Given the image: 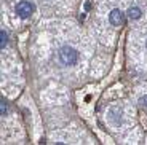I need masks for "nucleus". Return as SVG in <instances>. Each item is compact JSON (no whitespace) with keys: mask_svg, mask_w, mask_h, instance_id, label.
I'll use <instances>...</instances> for the list:
<instances>
[{"mask_svg":"<svg viewBox=\"0 0 147 145\" xmlns=\"http://www.w3.org/2000/svg\"><path fill=\"white\" fill-rule=\"evenodd\" d=\"M58 56L63 65H74L78 61V51L75 48L69 46V45H64V46L59 48Z\"/></svg>","mask_w":147,"mask_h":145,"instance_id":"f257e3e1","label":"nucleus"},{"mask_svg":"<svg viewBox=\"0 0 147 145\" xmlns=\"http://www.w3.org/2000/svg\"><path fill=\"white\" fill-rule=\"evenodd\" d=\"M15 11H16V15H18L19 18L26 19L34 13V5L30 3V2H27V0H21V2L15 7Z\"/></svg>","mask_w":147,"mask_h":145,"instance_id":"f03ea898","label":"nucleus"},{"mask_svg":"<svg viewBox=\"0 0 147 145\" xmlns=\"http://www.w3.org/2000/svg\"><path fill=\"white\" fill-rule=\"evenodd\" d=\"M109 22L112 26H121V22H123V13L118 8H114L109 13Z\"/></svg>","mask_w":147,"mask_h":145,"instance_id":"7ed1b4c3","label":"nucleus"},{"mask_svg":"<svg viewBox=\"0 0 147 145\" xmlns=\"http://www.w3.org/2000/svg\"><path fill=\"white\" fill-rule=\"evenodd\" d=\"M109 120L112 124H117V126L121 124V113L117 107H112V109L109 110Z\"/></svg>","mask_w":147,"mask_h":145,"instance_id":"20e7f679","label":"nucleus"},{"mask_svg":"<svg viewBox=\"0 0 147 145\" xmlns=\"http://www.w3.org/2000/svg\"><path fill=\"white\" fill-rule=\"evenodd\" d=\"M126 15H128V18L131 19V21H138V19H141V16H142V10H141L139 7H131Z\"/></svg>","mask_w":147,"mask_h":145,"instance_id":"39448f33","label":"nucleus"},{"mask_svg":"<svg viewBox=\"0 0 147 145\" xmlns=\"http://www.w3.org/2000/svg\"><path fill=\"white\" fill-rule=\"evenodd\" d=\"M8 45V34H7V30H0V46L2 48H5Z\"/></svg>","mask_w":147,"mask_h":145,"instance_id":"423d86ee","label":"nucleus"},{"mask_svg":"<svg viewBox=\"0 0 147 145\" xmlns=\"http://www.w3.org/2000/svg\"><path fill=\"white\" fill-rule=\"evenodd\" d=\"M7 113H8L7 102H5V101H2V102H0V115H2V116H7Z\"/></svg>","mask_w":147,"mask_h":145,"instance_id":"0eeeda50","label":"nucleus"},{"mask_svg":"<svg viewBox=\"0 0 147 145\" xmlns=\"http://www.w3.org/2000/svg\"><path fill=\"white\" fill-rule=\"evenodd\" d=\"M138 102H139V104L142 105V107H147V94H146V96H141Z\"/></svg>","mask_w":147,"mask_h":145,"instance_id":"6e6552de","label":"nucleus"},{"mask_svg":"<svg viewBox=\"0 0 147 145\" xmlns=\"http://www.w3.org/2000/svg\"><path fill=\"white\" fill-rule=\"evenodd\" d=\"M85 10H86V11L91 10V3H90V2H86V3H85Z\"/></svg>","mask_w":147,"mask_h":145,"instance_id":"1a4fd4ad","label":"nucleus"},{"mask_svg":"<svg viewBox=\"0 0 147 145\" xmlns=\"http://www.w3.org/2000/svg\"><path fill=\"white\" fill-rule=\"evenodd\" d=\"M146 48H147V40H146Z\"/></svg>","mask_w":147,"mask_h":145,"instance_id":"9d476101","label":"nucleus"}]
</instances>
